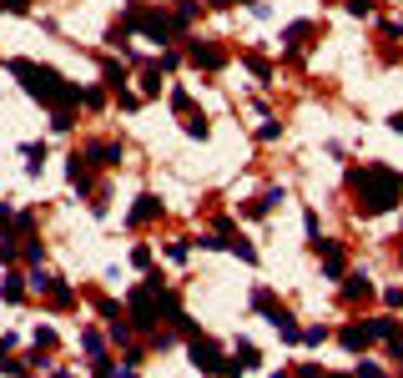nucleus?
<instances>
[{
    "mask_svg": "<svg viewBox=\"0 0 403 378\" xmlns=\"http://www.w3.org/2000/svg\"><path fill=\"white\" fill-rule=\"evenodd\" d=\"M348 187L358 197L363 217H383V212H393L403 202V177L393 167H383V161H363V167H353L348 172Z\"/></svg>",
    "mask_w": 403,
    "mask_h": 378,
    "instance_id": "1",
    "label": "nucleus"
},
{
    "mask_svg": "<svg viewBox=\"0 0 403 378\" xmlns=\"http://www.w3.org/2000/svg\"><path fill=\"white\" fill-rule=\"evenodd\" d=\"M11 71L21 76V86H26L41 106H50V112H71V106H81V86H76V81H66L61 71L36 66V61H26V56H16V61H11Z\"/></svg>",
    "mask_w": 403,
    "mask_h": 378,
    "instance_id": "2",
    "label": "nucleus"
},
{
    "mask_svg": "<svg viewBox=\"0 0 403 378\" xmlns=\"http://www.w3.org/2000/svg\"><path fill=\"white\" fill-rule=\"evenodd\" d=\"M127 21H131V31H141L146 40H156V45H166L171 40V31H177V21H166L161 11H146V6H127Z\"/></svg>",
    "mask_w": 403,
    "mask_h": 378,
    "instance_id": "3",
    "label": "nucleus"
},
{
    "mask_svg": "<svg viewBox=\"0 0 403 378\" xmlns=\"http://www.w3.org/2000/svg\"><path fill=\"white\" fill-rule=\"evenodd\" d=\"M187 353H192V368H197V373H227V353H222L207 333H192V338H187Z\"/></svg>",
    "mask_w": 403,
    "mask_h": 378,
    "instance_id": "4",
    "label": "nucleus"
},
{
    "mask_svg": "<svg viewBox=\"0 0 403 378\" xmlns=\"http://www.w3.org/2000/svg\"><path fill=\"white\" fill-rule=\"evenodd\" d=\"M187 61H192V66H202V71H222V66H227V50H222V45H212V40H192Z\"/></svg>",
    "mask_w": 403,
    "mask_h": 378,
    "instance_id": "5",
    "label": "nucleus"
},
{
    "mask_svg": "<svg viewBox=\"0 0 403 378\" xmlns=\"http://www.w3.org/2000/svg\"><path fill=\"white\" fill-rule=\"evenodd\" d=\"M81 156H86V167H117V161L127 156V146L122 141H91Z\"/></svg>",
    "mask_w": 403,
    "mask_h": 378,
    "instance_id": "6",
    "label": "nucleus"
},
{
    "mask_svg": "<svg viewBox=\"0 0 403 378\" xmlns=\"http://www.w3.org/2000/svg\"><path fill=\"white\" fill-rule=\"evenodd\" d=\"M257 363H262L257 343H237V348H232V358H227V378H237V373H252Z\"/></svg>",
    "mask_w": 403,
    "mask_h": 378,
    "instance_id": "7",
    "label": "nucleus"
},
{
    "mask_svg": "<svg viewBox=\"0 0 403 378\" xmlns=\"http://www.w3.org/2000/svg\"><path fill=\"white\" fill-rule=\"evenodd\" d=\"M338 343L348 348V353H368V343H373V328H368V323H348V328L338 333Z\"/></svg>",
    "mask_w": 403,
    "mask_h": 378,
    "instance_id": "8",
    "label": "nucleus"
},
{
    "mask_svg": "<svg viewBox=\"0 0 403 378\" xmlns=\"http://www.w3.org/2000/svg\"><path fill=\"white\" fill-rule=\"evenodd\" d=\"M156 217H161V202H156L151 192H141V197H136V207H131V217H127V222H131V227H141V222H156Z\"/></svg>",
    "mask_w": 403,
    "mask_h": 378,
    "instance_id": "9",
    "label": "nucleus"
},
{
    "mask_svg": "<svg viewBox=\"0 0 403 378\" xmlns=\"http://www.w3.org/2000/svg\"><path fill=\"white\" fill-rule=\"evenodd\" d=\"M343 298H348V303L373 298V278H368V273H343Z\"/></svg>",
    "mask_w": 403,
    "mask_h": 378,
    "instance_id": "10",
    "label": "nucleus"
},
{
    "mask_svg": "<svg viewBox=\"0 0 403 378\" xmlns=\"http://www.w3.org/2000/svg\"><path fill=\"white\" fill-rule=\"evenodd\" d=\"M318 247V257H323V273L328 278H343V247L338 242H313Z\"/></svg>",
    "mask_w": 403,
    "mask_h": 378,
    "instance_id": "11",
    "label": "nucleus"
},
{
    "mask_svg": "<svg viewBox=\"0 0 403 378\" xmlns=\"http://www.w3.org/2000/svg\"><path fill=\"white\" fill-rule=\"evenodd\" d=\"M308 36H313V21H293V26L282 31V45H287V50H303Z\"/></svg>",
    "mask_w": 403,
    "mask_h": 378,
    "instance_id": "12",
    "label": "nucleus"
},
{
    "mask_svg": "<svg viewBox=\"0 0 403 378\" xmlns=\"http://www.w3.org/2000/svg\"><path fill=\"white\" fill-rule=\"evenodd\" d=\"M21 156H26V172H31V177H41V167H45V141H26V146H21Z\"/></svg>",
    "mask_w": 403,
    "mask_h": 378,
    "instance_id": "13",
    "label": "nucleus"
},
{
    "mask_svg": "<svg viewBox=\"0 0 403 378\" xmlns=\"http://www.w3.org/2000/svg\"><path fill=\"white\" fill-rule=\"evenodd\" d=\"M66 172H71V187H76V192H91V167H86V156H81V151L71 156V167H66Z\"/></svg>",
    "mask_w": 403,
    "mask_h": 378,
    "instance_id": "14",
    "label": "nucleus"
},
{
    "mask_svg": "<svg viewBox=\"0 0 403 378\" xmlns=\"http://www.w3.org/2000/svg\"><path fill=\"white\" fill-rule=\"evenodd\" d=\"M0 298H6V303H26V278H21V273H11L6 283H0Z\"/></svg>",
    "mask_w": 403,
    "mask_h": 378,
    "instance_id": "15",
    "label": "nucleus"
},
{
    "mask_svg": "<svg viewBox=\"0 0 403 378\" xmlns=\"http://www.w3.org/2000/svg\"><path fill=\"white\" fill-rule=\"evenodd\" d=\"M45 298H50L55 308H71V303H76V293H71V288H66L61 278H50V288H45Z\"/></svg>",
    "mask_w": 403,
    "mask_h": 378,
    "instance_id": "16",
    "label": "nucleus"
},
{
    "mask_svg": "<svg viewBox=\"0 0 403 378\" xmlns=\"http://www.w3.org/2000/svg\"><path fill=\"white\" fill-rule=\"evenodd\" d=\"M161 91V66L151 61V66H141V96H156Z\"/></svg>",
    "mask_w": 403,
    "mask_h": 378,
    "instance_id": "17",
    "label": "nucleus"
},
{
    "mask_svg": "<svg viewBox=\"0 0 403 378\" xmlns=\"http://www.w3.org/2000/svg\"><path fill=\"white\" fill-rule=\"evenodd\" d=\"M368 328H373V338H383V343H388V338H398V323H393L388 313H383V318H368Z\"/></svg>",
    "mask_w": 403,
    "mask_h": 378,
    "instance_id": "18",
    "label": "nucleus"
},
{
    "mask_svg": "<svg viewBox=\"0 0 403 378\" xmlns=\"http://www.w3.org/2000/svg\"><path fill=\"white\" fill-rule=\"evenodd\" d=\"M11 232H16V207L0 202V242H11Z\"/></svg>",
    "mask_w": 403,
    "mask_h": 378,
    "instance_id": "19",
    "label": "nucleus"
},
{
    "mask_svg": "<svg viewBox=\"0 0 403 378\" xmlns=\"http://www.w3.org/2000/svg\"><path fill=\"white\" fill-rule=\"evenodd\" d=\"M207 131H212V126H207V117H202V112H192V117H187V136H192V141H207Z\"/></svg>",
    "mask_w": 403,
    "mask_h": 378,
    "instance_id": "20",
    "label": "nucleus"
},
{
    "mask_svg": "<svg viewBox=\"0 0 403 378\" xmlns=\"http://www.w3.org/2000/svg\"><path fill=\"white\" fill-rule=\"evenodd\" d=\"M171 112H192V96H187V86H171Z\"/></svg>",
    "mask_w": 403,
    "mask_h": 378,
    "instance_id": "21",
    "label": "nucleus"
},
{
    "mask_svg": "<svg viewBox=\"0 0 403 378\" xmlns=\"http://www.w3.org/2000/svg\"><path fill=\"white\" fill-rule=\"evenodd\" d=\"M96 308H101V318H106V323H117V318H122V303H117V298H101Z\"/></svg>",
    "mask_w": 403,
    "mask_h": 378,
    "instance_id": "22",
    "label": "nucleus"
},
{
    "mask_svg": "<svg viewBox=\"0 0 403 378\" xmlns=\"http://www.w3.org/2000/svg\"><path fill=\"white\" fill-rule=\"evenodd\" d=\"M227 247H232L242 262H257V247H252V242H242V237H237V242H227Z\"/></svg>",
    "mask_w": 403,
    "mask_h": 378,
    "instance_id": "23",
    "label": "nucleus"
},
{
    "mask_svg": "<svg viewBox=\"0 0 403 378\" xmlns=\"http://www.w3.org/2000/svg\"><path fill=\"white\" fill-rule=\"evenodd\" d=\"M247 71H252V76H257V81H267V76H272V66H267V61H262V56H247Z\"/></svg>",
    "mask_w": 403,
    "mask_h": 378,
    "instance_id": "24",
    "label": "nucleus"
},
{
    "mask_svg": "<svg viewBox=\"0 0 403 378\" xmlns=\"http://www.w3.org/2000/svg\"><path fill=\"white\" fill-rule=\"evenodd\" d=\"M41 348H45V353L55 348V328H36V353H41Z\"/></svg>",
    "mask_w": 403,
    "mask_h": 378,
    "instance_id": "25",
    "label": "nucleus"
},
{
    "mask_svg": "<svg viewBox=\"0 0 403 378\" xmlns=\"http://www.w3.org/2000/svg\"><path fill=\"white\" fill-rule=\"evenodd\" d=\"M303 343H308V348H323V343H328V328H303Z\"/></svg>",
    "mask_w": 403,
    "mask_h": 378,
    "instance_id": "26",
    "label": "nucleus"
},
{
    "mask_svg": "<svg viewBox=\"0 0 403 378\" xmlns=\"http://www.w3.org/2000/svg\"><path fill=\"white\" fill-rule=\"evenodd\" d=\"M348 16H358V21H368V16H373V0H348Z\"/></svg>",
    "mask_w": 403,
    "mask_h": 378,
    "instance_id": "27",
    "label": "nucleus"
},
{
    "mask_svg": "<svg viewBox=\"0 0 403 378\" xmlns=\"http://www.w3.org/2000/svg\"><path fill=\"white\" fill-rule=\"evenodd\" d=\"M197 16V0H177V26H187Z\"/></svg>",
    "mask_w": 403,
    "mask_h": 378,
    "instance_id": "28",
    "label": "nucleus"
},
{
    "mask_svg": "<svg viewBox=\"0 0 403 378\" xmlns=\"http://www.w3.org/2000/svg\"><path fill=\"white\" fill-rule=\"evenodd\" d=\"M0 373H11V378H21V373H26V358H6V363H0Z\"/></svg>",
    "mask_w": 403,
    "mask_h": 378,
    "instance_id": "29",
    "label": "nucleus"
},
{
    "mask_svg": "<svg viewBox=\"0 0 403 378\" xmlns=\"http://www.w3.org/2000/svg\"><path fill=\"white\" fill-rule=\"evenodd\" d=\"M0 11H11V16H26V11H31V0H0Z\"/></svg>",
    "mask_w": 403,
    "mask_h": 378,
    "instance_id": "30",
    "label": "nucleus"
},
{
    "mask_svg": "<svg viewBox=\"0 0 403 378\" xmlns=\"http://www.w3.org/2000/svg\"><path fill=\"white\" fill-rule=\"evenodd\" d=\"M81 343H86L91 358H101V333H81Z\"/></svg>",
    "mask_w": 403,
    "mask_h": 378,
    "instance_id": "31",
    "label": "nucleus"
},
{
    "mask_svg": "<svg viewBox=\"0 0 403 378\" xmlns=\"http://www.w3.org/2000/svg\"><path fill=\"white\" fill-rule=\"evenodd\" d=\"M117 101H122V106H127V112H136V106H141V96H131V91H127V86H122V91H117Z\"/></svg>",
    "mask_w": 403,
    "mask_h": 378,
    "instance_id": "32",
    "label": "nucleus"
},
{
    "mask_svg": "<svg viewBox=\"0 0 403 378\" xmlns=\"http://www.w3.org/2000/svg\"><path fill=\"white\" fill-rule=\"evenodd\" d=\"M257 136H262V141H277V136H282V126H277V122H262V131H257Z\"/></svg>",
    "mask_w": 403,
    "mask_h": 378,
    "instance_id": "33",
    "label": "nucleus"
},
{
    "mask_svg": "<svg viewBox=\"0 0 403 378\" xmlns=\"http://www.w3.org/2000/svg\"><path fill=\"white\" fill-rule=\"evenodd\" d=\"M131 262L136 267H151V247H131Z\"/></svg>",
    "mask_w": 403,
    "mask_h": 378,
    "instance_id": "34",
    "label": "nucleus"
},
{
    "mask_svg": "<svg viewBox=\"0 0 403 378\" xmlns=\"http://www.w3.org/2000/svg\"><path fill=\"white\" fill-rule=\"evenodd\" d=\"M358 378H383V368H378V363H368V358H363V363H358Z\"/></svg>",
    "mask_w": 403,
    "mask_h": 378,
    "instance_id": "35",
    "label": "nucleus"
},
{
    "mask_svg": "<svg viewBox=\"0 0 403 378\" xmlns=\"http://www.w3.org/2000/svg\"><path fill=\"white\" fill-rule=\"evenodd\" d=\"M383 303H388V308H403V288H388V293H383Z\"/></svg>",
    "mask_w": 403,
    "mask_h": 378,
    "instance_id": "36",
    "label": "nucleus"
},
{
    "mask_svg": "<svg viewBox=\"0 0 403 378\" xmlns=\"http://www.w3.org/2000/svg\"><path fill=\"white\" fill-rule=\"evenodd\" d=\"M298 378H318V363H298Z\"/></svg>",
    "mask_w": 403,
    "mask_h": 378,
    "instance_id": "37",
    "label": "nucleus"
},
{
    "mask_svg": "<svg viewBox=\"0 0 403 378\" xmlns=\"http://www.w3.org/2000/svg\"><path fill=\"white\" fill-rule=\"evenodd\" d=\"M388 126H393V131L403 136V112H393V117H388Z\"/></svg>",
    "mask_w": 403,
    "mask_h": 378,
    "instance_id": "38",
    "label": "nucleus"
},
{
    "mask_svg": "<svg viewBox=\"0 0 403 378\" xmlns=\"http://www.w3.org/2000/svg\"><path fill=\"white\" fill-rule=\"evenodd\" d=\"M207 6H217V11H227V6H237V0H207Z\"/></svg>",
    "mask_w": 403,
    "mask_h": 378,
    "instance_id": "39",
    "label": "nucleus"
},
{
    "mask_svg": "<svg viewBox=\"0 0 403 378\" xmlns=\"http://www.w3.org/2000/svg\"><path fill=\"white\" fill-rule=\"evenodd\" d=\"M398 262H403V247H398Z\"/></svg>",
    "mask_w": 403,
    "mask_h": 378,
    "instance_id": "40",
    "label": "nucleus"
},
{
    "mask_svg": "<svg viewBox=\"0 0 403 378\" xmlns=\"http://www.w3.org/2000/svg\"><path fill=\"white\" fill-rule=\"evenodd\" d=\"M323 378H338V373H323Z\"/></svg>",
    "mask_w": 403,
    "mask_h": 378,
    "instance_id": "41",
    "label": "nucleus"
}]
</instances>
